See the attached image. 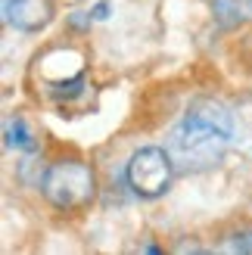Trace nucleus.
Segmentation results:
<instances>
[{
    "instance_id": "f257e3e1",
    "label": "nucleus",
    "mask_w": 252,
    "mask_h": 255,
    "mask_svg": "<svg viewBox=\"0 0 252 255\" xmlns=\"http://www.w3.org/2000/svg\"><path fill=\"white\" fill-rule=\"evenodd\" d=\"M234 137V119L215 100H196L168 137V156L178 168L206 171L224 159Z\"/></svg>"
},
{
    "instance_id": "f03ea898",
    "label": "nucleus",
    "mask_w": 252,
    "mask_h": 255,
    "mask_svg": "<svg viewBox=\"0 0 252 255\" xmlns=\"http://www.w3.org/2000/svg\"><path fill=\"white\" fill-rule=\"evenodd\" d=\"M41 190L50 206H56L62 212H75V209L91 206V199L97 196V177L87 162L59 159L44 171Z\"/></svg>"
},
{
    "instance_id": "7ed1b4c3",
    "label": "nucleus",
    "mask_w": 252,
    "mask_h": 255,
    "mask_svg": "<svg viewBox=\"0 0 252 255\" xmlns=\"http://www.w3.org/2000/svg\"><path fill=\"white\" fill-rule=\"evenodd\" d=\"M171 168H174V162H171V156L165 149L143 146V149H137L131 156L128 168H125V181H128V187L137 196L153 199V196H162L168 190Z\"/></svg>"
},
{
    "instance_id": "20e7f679",
    "label": "nucleus",
    "mask_w": 252,
    "mask_h": 255,
    "mask_svg": "<svg viewBox=\"0 0 252 255\" xmlns=\"http://www.w3.org/2000/svg\"><path fill=\"white\" fill-rule=\"evenodd\" d=\"M3 16L19 31H41L53 19V0H3Z\"/></svg>"
},
{
    "instance_id": "39448f33",
    "label": "nucleus",
    "mask_w": 252,
    "mask_h": 255,
    "mask_svg": "<svg viewBox=\"0 0 252 255\" xmlns=\"http://www.w3.org/2000/svg\"><path fill=\"white\" fill-rule=\"evenodd\" d=\"M252 16V0H215V19L221 25H237Z\"/></svg>"
},
{
    "instance_id": "423d86ee",
    "label": "nucleus",
    "mask_w": 252,
    "mask_h": 255,
    "mask_svg": "<svg viewBox=\"0 0 252 255\" xmlns=\"http://www.w3.org/2000/svg\"><path fill=\"white\" fill-rule=\"evenodd\" d=\"M6 146H16V149H25V152H31L34 149V134L28 131V125H25V119H9L6 122Z\"/></svg>"
},
{
    "instance_id": "0eeeda50",
    "label": "nucleus",
    "mask_w": 252,
    "mask_h": 255,
    "mask_svg": "<svg viewBox=\"0 0 252 255\" xmlns=\"http://www.w3.org/2000/svg\"><path fill=\"white\" fill-rule=\"evenodd\" d=\"M218 249H221V252H252V234H249V231L234 234V237L224 240Z\"/></svg>"
},
{
    "instance_id": "6e6552de",
    "label": "nucleus",
    "mask_w": 252,
    "mask_h": 255,
    "mask_svg": "<svg viewBox=\"0 0 252 255\" xmlns=\"http://www.w3.org/2000/svg\"><path fill=\"white\" fill-rule=\"evenodd\" d=\"M91 16H94V19H106V16H109V3H106V0H103V3H97V6L91 9Z\"/></svg>"
}]
</instances>
